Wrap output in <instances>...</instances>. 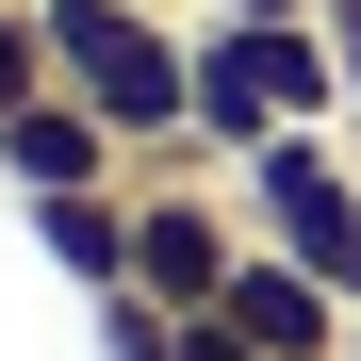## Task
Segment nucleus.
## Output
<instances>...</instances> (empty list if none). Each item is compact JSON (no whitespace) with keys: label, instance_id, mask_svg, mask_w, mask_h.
<instances>
[{"label":"nucleus","instance_id":"11","mask_svg":"<svg viewBox=\"0 0 361 361\" xmlns=\"http://www.w3.org/2000/svg\"><path fill=\"white\" fill-rule=\"evenodd\" d=\"M180 17H312V0H180Z\"/></svg>","mask_w":361,"mask_h":361},{"label":"nucleus","instance_id":"2","mask_svg":"<svg viewBox=\"0 0 361 361\" xmlns=\"http://www.w3.org/2000/svg\"><path fill=\"white\" fill-rule=\"evenodd\" d=\"M263 132H345L329 17H197V164H247Z\"/></svg>","mask_w":361,"mask_h":361},{"label":"nucleus","instance_id":"12","mask_svg":"<svg viewBox=\"0 0 361 361\" xmlns=\"http://www.w3.org/2000/svg\"><path fill=\"white\" fill-rule=\"evenodd\" d=\"M345 361H361V329H345Z\"/></svg>","mask_w":361,"mask_h":361},{"label":"nucleus","instance_id":"4","mask_svg":"<svg viewBox=\"0 0 361 361\" xmlns=\"http://www.w3.org/2000/svg\"><path fill=\"white\" fill-rule=\"evenodd\" d=\"M345 197H361L345 132H263L247 164H230V214H247V247H295L312 279H329V247H345Z\"/></svg>","mask_w":361,"mask_h":361},{"label":"nucleus","instance_id":"13","mask_svg":"<svg viewBox=\"0 0 361 361\" xmlns=\"http://www.w3.org/2000/svg\"><path fill=\"white\" fill-rule=\"evenodd\" d=\"M164 17H180V0H164Z\"/></svg>","mask_w":361,"mask_h":361},{"label":"nucleus","instance_id":"7","mask_svg":"<svg viewBox=\"0 0 361 361\" xmlns=\"http://www.w3.org/2000/svg\"><path fill=\"white\" fill-rule=\"evenodd\" d=\"M33 247L66 263L82 295H115V279H132V180H82V197H33Z\"/></svg>","mask_w":361,"mask_h":361},{"label":"nucleus","instance_id":"8","mask_svg":"<svg viewBox=\"0 0 361 361\" xmlns=\"http://www.w3.org/2000/svg\"><path fill=\"white\" fill-rule=\"evenodd\" d=\"M49 99V0H0V115Z\"/></svg>","mask_w":361,"mask_h":361},{"label":"nucleus","instance_id":"9","mask_svg":"<svg viewBox=\"0 0 361 361\" xmlns=\"http://www.w3.org/2000/svg\"><path fill=\"white\" fill-rule=\"evenodd\" d=\"M99 361H180V312H164V295H132V279H115V295H99Z\"/></svg>","mask_w":361,"mask_h":361},{"label":"nucleus","instance_id":"10","mask_svg":"<svg viewBox=\"0 0 361 361\" xmlns=\"http://www.w3.org/2000/svg\"><path fill=\"white\" fill-rule=\"evenodd\" d=\"M329 17V66H345V99H361V0H312Z\"/></svg>","mask_w":361,"mask_h":361},{"label":"nucleus","instance_id":"1","mask_svg":"<svg viewBox=\"0 0 361 361\" xmlns=\"http://www.w3.org/2000/svg\"><path fill=\"white\" fill-rule=\"evenodd\" d=\"M49 82L132 148V180L197 148V33L164 0H49Z\"/></svg>","mask_w":361,"mask_h":361},{"label":"nucleus","instance_id":"3","mask_svg":"<svg viewBox=\"0 0 361 361\" xmlns=\"http://www.w3.org/2000/svg\"><path fill=\"white\" fill-rule=\"evenodd\" d=\"M230 263H247V214L197 180V148H180V164H148V180H132V295L214 312V295H230Z\"/></svg>","mask_w":361,"mask_h":361},{"label":"nucleus","instance_id":"6","mask_svg":"<svg viewBox=\"0 0 361 361\" xmlns=\"http://www.w3.org/2000/svg\"><path fill=\"white\" fill-rule=\"evenodd\" d=\"M0 180H17V197H82V180H132V148H115L99 115L49 82L33 115H0Z\"/></svg>","mask_w":361,"mask_h":361},{"label":"nucleus","instance_id":"5","mask_svg":"<svg viewBox=\"0 0 361 361\" xmlns=\"http://www.w3.org/2000/svg\"><path fill=\"white\" fill-rule=\"evenodd\" d=\"M214 329L247 345V361H345V329H361V312H345L295 247H247V263H230V295H214Z\"/></svg>","mask_w":361,"mask_h":361}]
</instances>
